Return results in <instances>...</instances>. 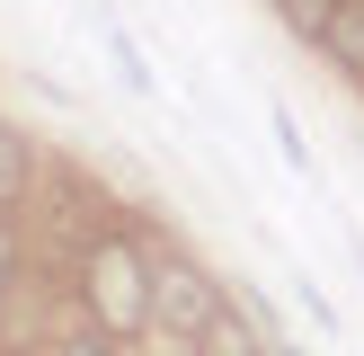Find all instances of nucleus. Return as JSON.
<instances>
[{"label":"nucleus","instance_id":"obj_4","mask_svg":"<svg viewBox=\"0 0 364 356\" xmlns=\"http://www.w3.org/2000/svg\"><path fill=\"white\" fill-rule=\"evenodd\" d=\"M196 356H267V347H258V320L223 303V312H213V330L196 338Z\"/></svg>","mask_w":364,"mask_h":356},{"label":"nucleus","instance_id":"obj_2","mask_svg":"<svg viewBox=\"0 0 364 356\" xmlns=\"http://www.w3.org/2000/svg\"><path fill=\"white\" fill-rule=\"evenodd\" d=\"M213 312H223V285L196 258H151V330H169L178 347H196L213 330Z\"/></svg>","mask_w":364,"mask_h":356},{"label":"nucleus","instance_id":"obj_8","mask_svg":"<svg viewBox=\"0 0 364 356\" xmlns=\"http://www.w3.org/2000/svg\"><path fill=\"white\" fill-rule=\"evenodd\" d=\"M18 294V241H9V223H0V303Z\"/></svg>","mask_w":364,"mask_h":356},{"label":"nucleus","instance_id":"obj_1","mask_svg":"<svg viewBox=\"0 0 364 356\" xmlns=\"http://www.w3.org/2000/svg\"><path fill=\"white\" fill-rule=\"evenodd\" d=\"M80 312L98 320L116 347L151 330V258H142L124 231H107V241L80 249Z\"/></svg>","mask_w":364,"mask_h":356},{"label":"nucleus","instance_id":"obj_5","mask_svg":"<svg viewBox=\"0 0 364 356\" xmlns=\"http://www.w3.org/2000/svg\"><path fill=\"white\" fill-rule=\"evenodd\" d=\"M27 178H36L27 134H18V125H0V205H18V196H27Z\"/></svg>","mask_w":364,"mask_h":356},{"label":"nucleus","instance_id":"obj_7","mask_svg":"<svg viewBox=\"0 0 364 356\" xmlns=\"http://www.w3.org/2000/svg\"><path fill=\"white\" fill-rule=\"evenodd\" d=\"M329 9H338V0H284V18H294L311 45H320V27H329Z\"/></svg>","mask_w":364,"mask_h":356},{"label":"nucleus","instance_id":"obj_3","mask_svg":"<svg viewBox=\"0 0 364 356\" xmlns=\"http://www.w3.org/2000/svg\"><path fill=\"white\" fill-rule=\"evenodd\" d=\"M320 53H329L338 71H364V0H338L329 27H320Z\"/></svg>","mask_w":364,"mask_h":356},{"label":"nucleus","instance_id":"obj_6","mask_svg":"<svg viewBox=\"0 0 364 356\" xmlns=\"http://www.w3.org/2000/svg\"><path fill=\"white\" fill-rule=\"evenodd\" d=\"M45 356H116V338H107L98 320H80V330H63V338H53Z\"/></svg>","mask_w":364,"mask_h":356}]
</instances>
